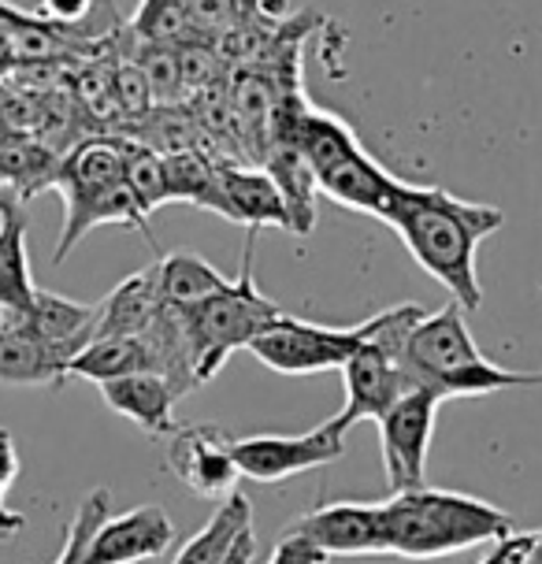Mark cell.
I'll use <instances>...</instances> for the list:
<instances>
[{
	"label": "cell",
	"mask_w": 542,
	"mask_h": 564,
	"mask_svg": "<svg viewBox=\"0 0 542 564\" xmlns=\"http://www.w3.org/2000/svg\"><path fill=\"white\" fill-rule=\"evenodd\" d=\"M383 224L401 238L409 257L454 294V305L465 312H476L484 305L476 253L490 235L501 230L506 212L495 205H479V200L454 197L438 186L405 183Z\"/></svg>",
	"instance_id": "6da1fadb"
},
{
	"label": "cell",
	"mask_w": 542,
	"mask_h": 564,
	"mask_svg": "<svg viewBox=\"0 0 542 564\" xmlns=\"http://www.w3.org/2000/svg\"><path fill=\"white\" fill-rule=\"evenodd\" d=\"M398 365L401 376H405V390H424L438 401L539 387V371H506L479 352L468 330L465 308L454 305V301L416 319L413 330L401 341Z\"/></svg>",
	"instance_id": "7a4b0ae2"
},
{
	"label": "cell",
	"mask_w": 542,
	"mask_h": 564,
	"mask_svg": "<svg viewBox=\"0 0 542 564\" xmlns=\"http://www.w3.org/2000/svg\"><path fill=\"white\" fill-rule=\"evenodd\" d=\"M509 531H517V523L506 509L457 490L420 487L409 494H390L383 501L387 557H449L460 550L487 546V542L495 546Z\"/></svg>",
	"instance_id": "3957f363"
},
{
	"label": "cell",
	"mask_w": 542,
	"mask_h": 564,
	"mask_svg": "<svg viewBox=\"0 0 542 564\" xmlns=\"http://www.w3.org/2000/svg\"><path fill=\"white\" fill-rule=\"evenodd\" d=\"M257 235L260 230H249L246 235L242 268H238V275L230 279L219 294H213L208 301H200V305L186 312L175 308L178 316H183L189 349H194L197 387H205V382L227 365L230 352L249 349V341L260 338L279 316H283L275 301L257 290V279H253Z\"/></svg>",
	"instance_id": "277c9868"
},
{
	"label": "cell",
	"mask_w": 542,
	"mask_h": 564,
	"mask_svg": "<svg viewBox=\"0 0 542 564\" xmlns=\"http://www.w3.org/2000/svg\"><path fill=\"white\" fill-rule=\"evenodd\" d=\"M383 312L357 327H319L294 316H279L264 335L249 341V352L279 376H316V371H343L349 357L368 346L383 327Z\"/></svg>",
	"instance_id": "5b68a950"
},
{
	"label": "cell",
	"mask_w": 542,
	"mask_h": 564,
	"mask_svg": "<svg viewBox=\"0 0 542 564\" xmlns=\"http://www.w3.org/2000/svg\"><path fill=\"white\" fill-rule=\"evenodd\" d=\"M438 401L424 390H409L379 416V449H383V471L390 494H409L424 487L431 435H435Z\"/></svg>",
	"instance_id": "8992f818"
},
{
	"label": "cell",
	"mask_w": 542,
	"mask_h": 564,
	"mask_svg": "<svg viewBox=\"0 0 542 564\" xmlns=\"http://www.w3.org/2000/svg\"><path fill=\"white\" fill-rule=\"evenodd\" d=\"M346 453V435H338L330 423L305 431V435H249L230 438L238 476L253 482H283L301 471L324 468Z\"/></svg>",
	"instance_id": "52a82bcc"
},
{
	"label": "cell",
	"mask_w": 542,
	"mask_h": 564,
	"mask_svg": "<svg viewBox=\"0 0 542 564\" xmlns=\"http://www.w3.org/2000/svg\"><path fill=\"white\" fill-rule=\"evenodd\" d=\"M286 531L308 539L327 557H387L383 542V501H327Z\"/></svg>",
	"instance_id": "ba28073f"
},
{
	"label": "cell",
	"mask_w": 542,
	"mask_h": 564,
	"mask_svg": "<svg viewBox=\"0 0 542 564\" xmlns=\"http://www.w3.org/2000/svg\"><path fill=\"white\" fill-rule=\"evenodd\" d=\"M167 468L172 476L200 498L224 501L238 487V468L230 457V435L213 427V423H194L178 427L167 446Z\"/></svg>",
	"instance_id": "9c48e42d"
},
{
	"label": "cell",
	"mask_w": 542,
	"mask_h": 564,
	"mask_svg": "<svg viewBox=\"0 0 542 564\" xmlns=\"http://www.w3.org/2000/svg\"><path fill=\"white\" fill-rule=\"evenodd\" d=\"M175 542V523L167 509L138 506L108 517L86 546V564H142L167 553Z\"/></svg>",
	"instance_id": "30bf717a"
},
{
	"label": "cell",
	"mask_w": 542,
	"mask_h": 564,
	"mask_svg": "<svg viewBox=\"0 0 542 564\" xmlns=\"http://www.w3.org/2000/svg\"><path fill=\"white\" fill-rule=\"evenodd\" d=\"M401 186H405V178L390 175V171L379 164V160H371L365 149L338 160L335 167H327L324 175L316 178V189L335 200V205L365 212V216H376V219L390 216Z\"/></svg>",
	"instance_id": "8fae6325"
},
{
	"label": "cell",
	"mask_w": 542,
	"mask_h": 564,
	"mask_svg": "<svg viewBox=\"0 0 542 564\" xmlns=\"http://www.w3.org/2000/svg\"><path fill=\"white\" fill-rule=\"evenodd\" d=\"M26 200L0 189V316H23L34 305V271L26 249Z\"/></svg>",
	"instance_id": "7c38bea8"
},
{
	"label": "cell",
	"mask_w": 542,
	"mask_h": 564,
	"mask_svg": "<svg viewBox=\"0 0 542 564\" xmlns=\"http://www.w3.org/2000/svg\"><path fill=\"white\" fill-rule=\"evenodd\" d=\"M216 167H219V189H224L230 224H242L249 230L260 227L290 230L286 205L264 167L235 164V160H216Z\"/></svg>",
	"instance_id": "4fadbf2b"
},
{
	"label": "cell",
	"mask_w": 542,
	"mask_h": 564,
	"mask_svg": "<svg viewBox=\"0 0 542 564\" xmlns=\"http://www.w3.org/2000/svg\"><path fill=\"white\" fill-rule=\"evenodd\" d=\"M100 398H105V405L112 409L116 416L138 423V427L153 438H172L178 431V423H175L178 398L164 379L153 376V371H138V376L105 382Z\"/></svg>",
	"instance_id": "5bb4252c"
},
{
	"label": "cell",
	"mask_w": 542,
	"mask_h": 564,
	"mask_svg": "<svg viewBox=\"0 0 542 564\" xmlns=\"http://www.w3.org/2000/svg\"><path fill=\"white\" fill-rule=\"evenodd\" d=\"M67 360L19 316H0V382L8 387H59Z\"/></svg>",
	"instance_id": "9a60e30c"
},
{
	"label": "cell",
	"mask_w": 542,
	"mask_h": 564,
	"mask_svg": "<svg viewBox=\"0 0 542 564\" xmlns=\"http://www.w3.org/2000/svg\"><path fill=\"white\" fill-rule=\"evenodd\" d=\"M164 297H160L156 264L127 275L97 305V338H142L156 324Z\"/></svg>",
	"instance_id": "2e32d148"
},
{
	"label": "cell",
	"mask_w": 542,
	"mask_h": 564,
	"mask_svg": "<svg viewBox=\"0 0 542 564\" xmlns=\"http://www.w3.org/2000/svg\"><path fill=\"white\" fill-rule=\"evenodd\" d=\"M19 319H23L45 346H53L67 365L97 338V305H83V301L48 294V290H37L34 305Z\"/></svg>",
	"instance_id": "e0dca14e"
},
{
	"label": "cell",
	"mask_w": 542,
	"mask_h": 564,
	"mask_svg": "<svg viewBox=\"0 0 542 564\" xmlns=\"http://www.w3.org/2000/svg\"><path fill=\"white\" fill-rule=\"evenodd\" d=\"M260 167L268 171V178L275 183L279 197L286 205V216H290V235L305 238L313 235L316 227V175L308 171V164L301 160V153L286 141H271Z\"/></svg>",
	"instance_id": "ac0fdd59"
},
{
	"label": "cell",
	"mask_w": 542,
	"mask_h": 564,
	"mask_svg": "<svg viewBox=\"0 0 542 564\" xmlns=\"http://www.w3.org/2000/svg\"><path fill=\"white\" fill-rule=\"evenodd\" d=\"M59 171V153L42 145L26 134H4L0 138V189L15 194L19 200H30L42 189H53Z\"/></svg>",
	"instance_id": "d6986e66"
},
{
	"label": "cell",
	"mask_w": 542,
	"mask_h": 564,
	"mask_svg": "<svg viewBox=\"0 0 542 564\" xmlns=\"http://www.w3.org/2000/svg\"><path fill=\"white\" fill-rule=\"evenodd\" d=\"M246 531H253V506H249L246 494L235 490L230 498L219 501V509L208 517L205 528L175 553V564H224Z\"/></svg>",
	"instance_id": "ffe728a7"
},
{
	"label": "cell",
	"mask_w": 542,
	"mask_h": 564,
	"mask_svg": "<svg viewBox=\"0 0 542 564\" xmlns=\"http://www.w3.org/2000/svg\"><path fill=\"white\" fill-rule=\"evenodd\" d=\"M156 279H160V297H164V305L178 308V312L208 301L230 282L224 271L213 268L205 257H197V253L156 257Z\"/></svg>",
	"instance_id": "44dd1931"
},
{
	"label": "cell",
	"mask_w": 542,
	"mask_h": 564,
	"mask_svg": "<svg viewBox=\"0 0 542 564\" xmlns=\"http://www.w3.org/2000/svg\"><path fill=\"white\" fill-rule=\"evenodd\" d=\"M138 371H153L145 338H94L78 357H72L67 379H86L105 387V382L123 376H138Z\"/></svg>",
	"instance_id": "7402d4cb"
},
{
	"label": "cell",
	"mask_w": 542,
	"mask_h": 564,
	"mask_svg": "<svg viewBox=\"0 0 542 564\" xmlns=\"http://www.w3.org/2000/svg\"><path fill=\"white\" fill-rule=\"evenodd\" d=\"M164 178H167V197L186 200L194 208L219 212L227 219V200L219 189V167L213 153H175L164 156Z\"/></svg>",
	"instance_id": "603a6c76"
},
{
	"label": "cell",
	"mask_w": 542,
	"mask_h": 564,
	"mask_svg": "<svg viewBox=\"0 0 542 564\" xmlns=\"http://www.w3.org/2000/svg\"><path fill=\"white\" fill-rule=\"evenodd\" d=\"M130 37L142 45H186L194 42L186 0H138V12L130 15Z\"/></svg>",
	"instance_id": "cb8c5ba5"
},
{
	"label": "cell",
	"mask_w": 542,
	"mask_h": 564,
	"mask_svg": "<svg viewBox=\"0 0 542 564\" xmlns=\"http://www.w3.org/2000/svg\"><path fill=\"white\" fill-rule=\"evenodd\" d=\"M123 183L130 194H134L138 208H142L145 216H153L160 205H172V197H167V178H164V156L145 145H138V141H130V138H127Z\"/></svg>",
	"instance_id": "d4e9b609"
},
{
	"label": "cell",
	"mask_w": 542,
	"mask_h": 564,
	"mask_svg": "<svg viewBox=\"0 0 542 564\" xmlns=\"http://www.w3.org/2000/svg\"><path fill=\"white\" fill-rule=\"evenodd\" d=\"M189 26L205 42H224L238 26L260 15V0H186Z\"/></svg>",
	"instance_id": "484cf974"
},
{
	"label": "cell",
	"mask_w": 542,
	"mask_h": 564,
	"mask_svg": "<svg viewBox=\"0 0 542 564\" xmlns=\"http://www.w3.org/2000/svg\"><path fill=\"white\" fill-rule=\"evenodd\" d=\"M134 59L142 67L149 94H153L156 108L167 105H186L183 97V78H178V53L175 45H142L134 42Z\"/></svg>",
	"instance_id": "4316f807"
},
{
	"label": "cell",
	"mask_w": 542,
	"mask_h": 564,
	"mask_svg": "<svg viewBox=\"0 0 542 564\" xmlns=\"http://www.w3.org/2000/svg\"><path fill=\"white\" fill-rule=\"evenodd\" d=\"M108 520V490H89L78 506L75 520L67 523V535H64V546H59V557L53 564H86V546L94 539V531L100 523Z\"/></svg>",
	"instance_id": "83f0119b"
},
{
	"label": "cell",
	"mask_w": 542,
	"mask_h": 564,
	"mask_svg": "<svg viewBox=\"0 0 542 564\" xmlns=\"http://www.w3.org/2000/svg\"><path fill=\"white\" fill-rule=\"evenodd\" d=\"M330 557L324 550H316L308 539L294 535V531H283L275 542V550H271L268 564H327Z\"/></svg>",
	"instance_id": "f1b7e54d"
},
{
	"label": "cell",
	"mask_w": 542,
	"mask_h": 564,
	"mask_svg": "<svg viewBox=\"0 0 542 564\" xmlns=\"http://www.w3.org/2000/svg\"><path fill=\"white\" fill-rule=\"evenodd\" d=\"M94 8H97V0H42V12L37 15L56 26H78V23H86Z\"/></svg>",
	"instance_id": "f546056e"
},
{
	"label": "cell",
	"mask_w": 542,
	"mask_h": 564,
	"mask_svg": "<svg viewBox=\"0 0 542 564\" xmlns=\"http://www.w3.org/2000/svg\"><path fill=\"white\" fill-rule=\"evenodd\" d=\"M15 476H19V453L12 442V431L0 427V487H12Z\"/></svg>",
	"instance_id": "4dcf8cb0"
},
{
	"label": "cell",
	"mask_w": 542,
	"mask_h": 564,
	"mask_svg": "<svg viewBox=\"0 0 542 564\" xmlns=\"http://www.w3.org/2000/svg\"><path fill=\"white\" fill-rule=\"evenodd\" d=\"M12 15H15V8H8L4 0H0V53H8V56H12V48H8V34H12Z\"/></svg>",
	"instance_id": "1f68e13d"
},
{
	"label": "cell",
	"mask_w": 542,
	"mask_h": 564,
	"mask_svg": "<svg viewBox=\"0 0 542 564\" xmlns=\"http://www.w3.org/2000/svg\"><path fill=\"white\" fill-rule=\"evenodd\" d=\"M528 564H542V531H531V542H528Z\"/></svg>",
	"instance_id": "d6a6232c"
},
{
	"label": "cell",
	"mask_w": 542,
	"mask_h": 564,
	"mask_svg": "<svg viewBox=\"0 0 542 564\" xmlns=\"http://www.w3.org/2000/svg\"><path fill=\"white\" fill-rule=\"evenodd\" d=\"M4 490H8V487H0V501H4ZM0 523H8L12 531H19V528H23V517H15V512H4V509H0Z\"/></svg>",
	"instance_id": "836d02e7"
},
{
	"label": "cell",
	"mask_w": 542,
	"mask_h": 564,
	"mask_svg": "<svg viewBox=\"0 0 542 564\" xmlns=\"http://www.w3.org/2000/svg\"><path fill=\"white\" fill-rule=\"evenodd\" d=\"M539 387H542V371H539Z\"/></svg>",
	"instance_id": "e575fe53"
}]
</instances>
